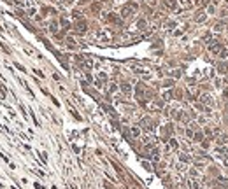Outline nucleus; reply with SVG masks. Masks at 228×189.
<instances>
[{
    "mask_svg": "<svg viewBox=\"0 0 228 189\" xmlns=\"http://www.w3.org/2000/svg\"><path fill=\"white\" fill-rule=\"evenodd\" d=\"M135 9H137V4H128V5H125V7H123L121 16H123V18H126V16H130V14H132Z\"/></svg>",
    "mask_w": 228,
    "mask_h": 189,
    "instance_id": "nucleus-1",
    "label": "nucleus"
},
{
    "mask_svg": "<svg viewBox=\"0 0 228 189\" xmlns=\"http://www.w3.org/2000/svg\"><path fill=\"white\" fill-rule=\"evenodd\" d=\"M163 4L167 5V7H170V9H177V4H176V0H163Z\"/></svg>",
    "mask_w": 228,
    "mask_h": 189,
    "instance_id": "nucleus-2",
    "label": "nucleus"
},
{
    "mask_svg": "<svg viewBox=\"0 0 228 189\" xmlns=\"http://www.w3.org/2000/svg\"><path fill=\"white\" fill-rule=\"evenodd\" d=\"M121 89H123V91L128 95V93L132 91V86H130V84H121Z\"/></svg>",
    "mask_w": 228,
    "mask_h": 189,
    "instance_id": "nucleus-3",
    "label": "nucleus"
},
{
    "mask_svg": "<svg viewBox=\"0 0 228 189\" xmlns=\"http://www.w3.org/2000/svg\"><path fill=\"white\" fill-rule=\"evenodd\" d=\"M77 30H79V32H84V30H86V25H84L82 21H81V23H77Z\"/></svg>",
    "mask_w": 228,
    "mask_h": 189,
    "instance_id": "nucleus-4",
    "label": "nucleus"
},
{
    "mask_svg": "<svg viewBox=\"0 0 228 189\" xmlns=\"http://www.w3.org/2000/svg\"><path fill=\"white\" fill-rule=\"evenodd\" d=\"M140 135V130L139 128H132V137H139Z\"/></svg>",
    "mask_w": 228,
    "mask_h": 189,
    "instance_id": "nucleus-5",
    "label": "nucleus"
}]
</instances>
